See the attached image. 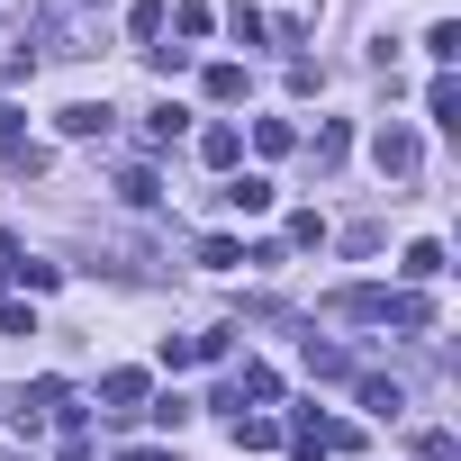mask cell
<instances>
[{"label": "cell", "mask_w": 461, "mask_h": 461, "mask_svg": "<svg viewBox=\"0 0 461 461\" xmlns=\"http://www.w3.org/2000/svg\"><path fill=\"white\" fill-rule=\"evenodd\" d=\"M236 154H245V136L226 127V118H217V127H199V163H208V172H236Z\"/></svg>", "instance_id": "52a82bcc"}, {"label": "cell", "mask_w": 461, "mask_h": 461, "mask_svg": "<svg viewBox=\"0 0 461 461\" xmlns=\"http://www.w3.org/2000/svg\"><path fill=\"white\" fill-rule=\"evenodd\" d=\"M308 371H317V380H353V353H344V344H317V335H308Z\"/></svg>", "instance_id": "5bb4252c"}, {"label": "cell", "mask_w": 461, "mask_h": 461, "mask_svg": "<svg viewBox=\"0 0 461 461\" xmlns=\"http://www.w3.org/2000/svg\"><path fill=\"white\" fill-rule=\"evenodd\" d=\"M0 127H10V109H0Z\"/></svg>", "instance_id": "f1b7e54d"}, {"label": "cell", "mask_w": 461, "mask_h": 461, "mask_svg": "<svg viewBox=\"0 0 461 461\" xmlns=\"http://www.w3.org/2000/svg\"><path fill=\"white\" fill-rule=\"evenodd\" d=\"M10 163H19V172H46V163H55V154H46V145H37V136H19V127H10Z\"/></svg>", "instance_id": "484cf974"}, {"label": "cell", "mask_w": 461, "mask_h": 461, "mask_svg": "<svg viewBox=\"0 0 461 461\" xmlns=\"http://www.w3.org/2000/svg\"><path fill=\"white\" fill-rule=\"evenodd\" d=\"M254 145H263V154H290V145H299V127H290V118H263V127H254Z\"/></svg>", "instance_id": "d4e9b609"}, {"label": "cell", "mask_w": 461, "mask_h": 461, "mask_svg": "<svg viewBox=\"0 0 461 461\" xmlns=\"http://www.w3.org/2000/svg\"><path fill=\"white\" fill-rule=\"evenodd\" d=\"M344 154H353V127H344V118H317V136H308V163H317V172H344Z\"/></svg>", "instance_id": "277c9868"}, {"label": "cell", "mask_w": 461, "mask_h": 461, "mask_svg": "<svg viewBox=\"0 0 461 461\" xmlns=\"http://www.w3.org/2000/svg\"><path fill=\"white\" fill-rule=\"evenodd\" d=\"M181 127H190V109H181V100H154V127H145V136H154V145H172Z\"/></svg>", "instance_id": "44dd1931"}, {"label": "cell", "mask_w": 461, "mask_h": 461, "mask_svg": "<svg viewBox=\"0 0 461 461\" xmlns=\"http://www.w3.org/2000/svg\"><path fill=\"white\" fill-rule=\"evenodd\" d=\"M416 461H461V434H443V425H425V434H416Z\"/></svg>", "instance_id": "603a6c76"}, {"label": "cell", "mask_w": 461, "mask_h": 461, "mask_svg": "<svg viewBox=\"0 0 461 461\" xmlns=\"http://www.w3.org/2000/svg\"><path fill=\"white\" fill-rule=\"evenodd\" d=\"M425 55L452 73V55H461V28H452V19H434V28H425Z\"/></svg>", "instance_id": "ffe728a7"}, {"label": "cell", "mask_w": 461, "mask_h": 461, "mask_svg": "<svg viewBox=\"0 0 461 461\" xmlns=\"http://www.w3.org/2000/svg\"><path fill=\"white\" fill-rule=\"evenodd\" d=\"M199 91H208L217 109H236V100H245V64H208V82H199Z\"/></svg>", "instance_id": "4fadbf2b"}, {"label": "cell", "mask_w": 461, "mask_h": 461, "mask_svg": "<svg viewBox=\"0 0 461 461\" xmlns=\"http://www.w3.org/2000/svg\"><path fill=\"white\" fill-rule=\"evenodd\" d=\"M272 443H281L272 416H236V452H272Z\"/></svg>", "instance_id": "ac0fdd59"}, {"label": "cell", "mask_w": 461, "mask_h": 461, "mask_svg": "<svg viewBox=\"0 0 461 461\" xmlns=\"http://www.w3.org/2000/svg\"><path fill=\"white\" fill-rule=\"evenodd\" d=\"M64 461H91V434H82V407H64Z\"/></svg>", "instance_id": "83f0119b"}, {"label": "cell", "mask_w": 461, "mask_h": 461, "mask_svg": "<svg viewBox=\"0 0 461 461\" xmlns=\"http://www.w3.org/2000/svg\"><path fill=\"white\" fill-rule=\"evenodd\" d=\"M0 335H37V308L28 299H0Z\"/></svg>", "instance_id": "4316f807"}, {"label": "cell", "mask_w": 461, "mask_h": 461, "mask_svg": "<svg viewBox=\"0 0 461 461\" xmlns=\"http://www.w3.org/2000/svg\"><path fill=\"white\" fill-rule=\"evenodd\" d=\"M199 263H208V272H245V245H236V236H199Z\"/></svg>", "instance_id": "9a60e30c"}, {"label": "cell", "mask_w": 461, "mask_h": 461, "mask_svg": "<svg viewBox=\"0 0 461 461\" xmlns=\"http://www.w3.org/2000/svg\"><path fill=\"white\" fill-rule=\"evenodd\" d=\"M398 272H407V290H416V281H443V245H434V236H416V245L398 254Z\"/></svg>", "instance_id": "30bf717a"}, {"label": "cell", "mask_w": 461, "mask_h": 461, "mask_svg": "<svg viewBox=\"0 0 461 461\" xmlns=\"http://www.w3.org/2000/svg\"><path fill=\"white\" fill-rule=\"evenodd\" d=\"M64 407H73V389H64V380H28V398H19V434H37V425H46V416H64Z\"/></svg>", "instance_id": "3957f363"}, {"label": "cell", "mask_w": 461, "mask_h": 461, "mask_svg": "<svg viewBox=\"0 0 461 461\" xmlns=\"http://www.w3.org/2000/svg\"><path fill=\"white\" fill-rule=\"evenodd\" d=\"M290 245H299V254H317V245H326V217H317V208H299V217H290Z\"/></svg>", "instance_id": "cb8c5ba5"}, {"label": "cell", "mask_w": 461, "mask_h": 461, "mask_svg": "<svg viewBox=\"0 0 461 461\" xmlns=\"http://www.w3.org/2000/svg\"><path fill=\"white\" fill-rule=\"evenodd\" d=\"M380 326H398V335H425V326H434V308H425L416 290H389V299H380Z\"/></svg>", "instance_id": "8992f818"}, {"label": "cell", "mask_w": 461, "mask_h": 461, "mask_svg": "<svg viewBox=\"0 0 461 461\" xmlns=\"http://www.w3.org/2000/svg\"><path fill=\"white\" fill-rule=\"evenodd\" d=\"M371 163H380L389 181H416V172H425V145H416V127H398V118H389V127L371 136Z\"/></svg>", "instance_id": "6da1fadb"}, {"label": "cell", "mask_w": 461, "mask_h": 461, "mask_svg": "<svg viewBox=\"0 0 461 461\" xmlns=\"http://www.w3.org/2000/svg\"><path fill=\"white\" fill-rule=\"evenodd\" d=\"M380 299H389V290H335V299H326V317H353V326H380Z\"/></svg>", "instance_id": "8fae6325"}, {"label": "cell", "mask_w": 461, "mask_h": 461, "mask_svg": "<svg viewBox=\"0 0 461 461\" xmlns=\"http://www.w3.org/2000/svg\"><path fill=\"white\" fill-rule=\"evenodd\" d=\"M163 19H172L163 0H136V10H127V37H136V46H154V37H163Z\"/></svg>", "instance_id": "2e32d148"}, {"label": "cell", "mask_w": 461, "mask_h": 461, "mask_svg": "<svg viewBox=\"0 0 461 461\" xmlns=\"http://www.w3.org/2000/svg\"><path fill=\"white\" fill-rule=\"evenodd\" d=\"M362 407H371V416H407V389H398V380H362Z\"/></svg>", "instance_id": "e0dca14e"}, {"label": "cell", "mask_w": 461, "mask_h": 461, "mask_svg": "<svg viewBox=\"0 0 461 461\" xmlns=\"http://www.w3.org/2000/svg\"><path fill=\"white\" fill-rule=\"evenodd\" d=\"M109 118H118L109 100H64V109H55V127H64V136H109Z\"/></svg>", "instance_id": "5b68a950"}, {"label": "cell", "mask_w": 461, "mask_h": 461, "mask_svg": "<svg viewBox=\"0 0 461 461\" xmlns=\"http://www.w3.org/2000/svg\"><path fill=\"white\" fill-rule=\"evenodd\" d=\"M163 28H181V37H208V28H217V10H208V0H181V10H172Z\"/></svg>", "instance_id": "d6986e66"}, {"label": "cell", "mask_w": 461, "mask_h": 461, "mask_svg": "<svg viewBox=\"0 0 461 461\" xmlns=\"http://www.w3.org/2000/svg\"><path fill=\"white\" fill-rule=\"evenodd\" d=\"M100 398H109V416H145V371H109Z\"/></svg>", "instance_id": "9c48e42d"}, {"label": "cell", "mask_w": 461, "mask_h": 461, "mask_svg": "<svg viewBox=\"0 0 461 461\" xmlns=\"http://www.w3.org/2000/svg\"><path fill=\"white\" fill-rule=\"evenodd\" d=\"M425 118H434V127H461V82H452V73H434V91H425Z\"/></svg>", "instance_id": "7c38bea8"}, {"label": "cell", "mask_w": 461, "mask_h": 461, "mask_svg": "<svg viewBox=\"0 0 461 461\" xmlns=\"http://www.w3.org/2000/svg\"><path fill=\"white\" fill-rule=\"evenodd\" d=\"M118 199H127V208H154L163 181H154V172H118Z\"/></svg>", "instance_id": "7402d4cb"}, {"label": "cell", "mask_w": 461, "mask_h": 461, "mask_svg": "<svg viewBox=\"0 0 461 461\" xmlns=\"http://www.w3.org/2000/svg\"><path fill=\"white\" fill-rule=\"evenodd\" d=\"M272 199H281V190H272L263 172H236V181H226V208H236V217H263Z\"/></svg>", "instance_id": "ba28073f"}, {"label": "cell", "mask_w": 461, "mask_h": 461, "mask_svg": "<svg viewBox=\"0 0 461 461\" xmlns=\"http://www.w3.org/2000/svg\"><path fill=\"white\" fill-rule=\"evenodd\" d=\"M272 398H281V371H272V362H245L236 380L217 389V407H236V416H245V407H272Z\"/></svg>", "instance_id": "7a4b0ae2"}]
</instances>
